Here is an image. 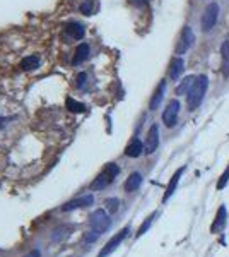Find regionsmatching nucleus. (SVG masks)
<instances>
[{
  "instance_id": "21",
  "label": "nucleus",
  "mask_w": 229,
  "mask_h": 257,
  "mask_svg": "<svg viewBox=\"0 0 229 257\" xmlns=\"http://www.w3.org/2000/svg\"><path fill=\"white\" fill-rule=\"evenodd\" d=\"M65 107H67V110H71L72 113H82V112L86 110V107L82 105V103L75 101V99H72V98H67Z\"/></svg>"
},
{
  "instance_id": "11",
  "label": "nucleus",
  "mask_w": 229,
  "mask_h": 257,
  "mask_svg": "<svg viewBox=\"0 0 229 257\" xmlns=\"http://www.w3.org/2000/svg\"><path fill=\"white\" fill-rule=\"evenodd\" d=\"M185 170H186V166H181V168H178L176 172H174V175L171 177L170 184H168V187H166V192H164V195H163V202H168V199L176 192V187H178V184H180V178H181V175L185 173Z\"/></svg>"
},
{
  "instance_id": "6",
  "label": "nucleus",
  "mask_w": 229,
  "mask_h": 257,
  "mask_svg": "<svg viewBox=\"0 0 229 257\" xmlns=\"http://www.w3.org/2000/svg\"><path fill=\"white\" fill-rule=\"evenodd\" d=\"M193 41H195V34H193L192 28H190V26H185L180 34V41H178V45H176V55L186 53V51L193 47Z\"/></svg>"
},
{
  "instance_id": "16",
  "label": "nucleus",
  "mask_w": 229,
  "mask_h": 257,
  "mask_svg": "<svg viewBox=\"0 0 229 257\" xmlns=\"http://www.w3.org/2000/svg\"><path fill=\"white\" fill-rule=\"evenodd\" d=\"M89 53H91V48H89L87 43H81L77 48H75V57H74V64L79 65V64L86 62L89 59Z\"/></svg>"
},
{
  "instance_id": "15",
  "label": "nucleus",
  "mask_w": 229,
  "mask_h": 257,
  "mask_svg": "<svg viewBox=\"0 0 229 257\" xmlns=\"http://www.w3.org/2000/svg\"><path fill=\"white\" fill-rule=\"evenodd\" d=\"M142 185V173L139 172H133L129 175V178H127L125 182V191L127 192H135L137 189Z\"/></svg>"
},
{
  "instance_id": "8",
  "label": "nucleus",
  "mask_w": 229,
  "mask_h": 257,
  "mask_svg": "<svg viewBox=\"0 0 229 257\" xmlns=\"http://www.w3.org/2000/svg\"><path fill=\"white\" fill-rule=\"evenodd\" d=\"M178 113H180V101L178 99H171L168 103L166 110L163 112V122L166 127H174L178 120Z\"/></svg>"
},
{
  "instance_id": "25",
  "label": "nucleus",
  "mask_w": 229,
  "mask_h": 257,
  "mask_svg": "<svg viewBox=\"0 0 229 257\" xmlns=\"http://www.w3.org/2000/svg\"><path fill=\"white\" fill-rule=\"evenodd\" d=\"M81 12L86 16H89L91 12H93V0H87V2H84V4L81 5Z\"/></svg>"
},
{
  "instance_id": "27",
  "label": "nucleus",
  "mask_w": 229,
  "mask_h": 257,
  "mask_svg": "<svg viewBox=\"0 0 229 257\" xmlns=\"http://www.w3.org/2000/svg\"><path fill=\"white\" fill-rule=\"evenodd\" d=\"M24 257H40V250H33V252L26 254Z\"/></svg>"
},
{
  "instance_id": "26",
  "label": "nucleus",
  "mask_w": 229,
  "mask_h": 257,
  "mask_svg": "<svg viewBox=\"0 0 229 257\" xmlns=\"http://www.w3.org/2000/svg\"><path fill=\"white\" fill-rule=\"evenodd\" d=\"M86 79H87V74H86V72H81V74L77 76V88H79V89H84Z\"/></svg>"
},
{
  "instance_id": "12",
  "label": "nucleus",
  "mask_w": 229,
  "mask_h": 257,
  "mask_svg": "<svg viewBox=\"0 0 229 257\" xmlns=\"http://www.w3.org/2000/svg\"><path fill=\"white\" fill-rule=\"evenodd\" d=\"M142 153H144V143L137 137L130 141V144L125 147V156H129V158H139Z\"/></svg>"
},
{
  "instance_id": "23",
  "label": "nucleus",
  "mask_w": 229,
  "mask_h": 257,
  "mask_svg": "<svg viewBox=\"0 0 229 257\" xmlns=\"http://www.w3.org/2000/svg\"><path fill=\"white\" fill-rule=\"evenodd\" d=\"M104 204H106L108 211H110L111 214L116 213V211H118V208H120V201H118V199H114V197L106 199V202H104Z\"/></svg>"
},
{
  "instance_id": "24",
  "label": "nucleus",
  "mask_w": 229,
  "mask_h": 257,
  "mask_svg": "<svg viewBox=\"0 0 229 257\" xmlns=\"http://www.w3.org/2000/svg\"><path fill=\"white\" fill-rule=\"evenodd\" d=\"M228 182H229V165H228V168L224 170V173H222L221 177H219V182H217V191H222V189L228 185Z\"/></svg>"
},
{
  "instance_id": "13",
  "label": "nucleus",
  "mask_w": 229,
  "mask_h": 257,
  "mask_svg": "<svg viewBox=\"0 0 229 257\" xmlns=\"http://www.w3.org/2000/svg\"><path fill=\"white\" fill-rule=\"evenodd\" d=\"M164 89H166V81H161L159 82V88L156 89L154 96L151 98V103H149V110H157L161 101H163V96H164Z\"/></svg>"
},
{
  "instance_id": "17",
  "label": "nucleus",
  "mask_w": 229,
  "mask_h": 257,
  "mask_svg": "<svg viewBox=\"0 0 229 257\" xmlns=\"http://www.w3.org/2000/svg\"><path fill=\"white\" fill-rule=\"evenodd\" d=\"M67 33L71 34L74 40H82L86 34V30L81 22H71V24H67Z\"/></svg>"
},
{
  "instance_id": "9",
  "label": "nucleus",
  "mask_w": 229,
  "mask_h": 257,
  "mask_svg": "<svg viewBox=\"0 0 229 257\" xmlns=\"http://www.w3.org/2000/svg\"><path fill=\"white\" fill-rule=\"evenodd\" d=\"M93 202H94L93 194H86V195H81V197H77V199H72V201L65 202L63 208H62V211L69 213V211L81 209V208H87V206H91Z\"/></svg>"
},
{
  "instance_id": "19",
  "label": "nucleus",
  "mask_w": 229,
  "mask_h": 257,
  "mask_svg": "<svg viewBox=\"0 0 229 257\" xmlns=\"http://www.w3.org/2000/svg\"><path fill=\"white\" fill-rule=\"evenodd\" d=\"M40 64H41V60L38 59L36 55H29V57H26V59H22L21 69L22 70H34L40 67Z\"/></svg>"
},
{
  "instance_id": "14",
  "label": "nucleus",
  "mask_w": 229,
  "mask_h": 257,
  "mask_svg": "<svg viewBox=\"0 0 229 257\" xmlns=\"http://www.w3.org/2000/svg\"><path fill=\"white\" fill-rule=\"evenodd\" d=\"M183 70H185V62H183V59L181 57H176V59L171 60V65H170V77L173 79V81H176L178 77L183 74Z\"/></svg>"
},
{
  "instance_id": "10",
  "label": "nucleus",
  "mask_w": 229,
  "mask_h": 257,
  "mask_svg": "<svg viewBox=\"0 0 229 257\" xmlns=\"http://www.w3.org/2000/svg\"><path fill=\"white\" fill-rule=\"evenodd\" d=\"M226 225H228V209H226V206H219L217 213H215V218L211 225V233H221L224 231Z\"/></svg>"
},
{
  "instance_id": "1",
  "label": "nucleus",
  "mask_w": 229,
  "mask_h": 257,
  "mask_svg": "<svg viewBox=\"0 0 229 257\" xmlns=\"http://www.w3.org/2000/svg\"><path fill=\"white\" fill-rule=\"evenodd\" d=\"M209 88V79L207 76H199L193 82L192 89L186 95V105H188V110H195V108L200 107V103L203 101V96L207 93Z\"/></svg>"
},
{
  "instance_id": "2",
  "label": "nucleus",
  "mask_w": 229,
  "mask_h": 257,
  "mask_svg": "<svg viewBox=\"0 0 229 257\" xmlns=\"http://www.w3.org/2000/svg\"><path fill=\"white\" fill-rule=\"evenodd\" d=\"M118 173H120V166L116 165V163H108V165L104 166L103 172H101L100 175L94 178L93 184H91V191H103V189H106Z\"/></svg>"
},
{
  "instance_id": "20",
  "label": "nucleus",
  "mask_w": 229,
  "mask_h": 257,
  "mask_svg": "<svg viewBox=\"0 0 229 257\" xmlns=\"http://www.w3.org/2000/svg\"><path fill=\"white\" fill-rule=\"evenodd\" d=\"M195 79H197V77H193V76L185 77V79H183V81L180 82V86L176 88V93H178V95H183V93L190 91V89H192V86H193V82H195Z\"/></svg>"
},
{
  "instance_id": "18",
  "label": "nucleus",
  "mask_w": 229,
  "mask_h": 257,
  "mask_svg": "<svg viewBox=\"0 0 229 257\" xmlns=\"http://www.w3.org/2000/svg\"><path fill=\"white\" fill-rule=\"evenodd\" d=\"M221 55H222V72L226 77H229V40H226L221 47Z\"/></svg>"
},
{
  "instance_id": "7",
  "label": "nucleus",
  "mask_w": 229,
  "mask_h": 257,
  "mask_svg": "<svg viewBox=\"0 0 229 257\" xmlns=\"http://www.w3.org/2000/svg\"><path fill=\"white\" fill-rule=\"evenodd\" d=\"M157 146H159V125H157V124H152L151 127H149L147 136H145L144 153H145V154L156 153Z\"/></svg>"
},
{
  "instance_id": "5",
  "label": "nucleus",
  "mask_w": 229,
  "mask_h": 257,
  "mask_svg": "<svg viewBox=\"0 0 229 257\" xmlns=\"http://www.w3.org/2000/svg\"><path fill=\"white\" fill-rule=\"evenodd\" d=\"M129 233H130V228L129 226H125L123 230H120L116 235L111 237V239L108 240V243L103 247V249H101V252L98 254V257H108V256H111V254H113L114 250L120 247V243H122L123 240L127 239V235H129Z\"/></svg>"
},
{
  "instance_id": "22",
  "label": "nucleus",
  "mask_w": 229,
  "mask_h": 257,
  "mask_svg": "<svg viewBox=\"0 0 229 257\" xmlns=\"http://www.w3.org/2000/svg\"><path fill=\"white\" fill-rule=\"evenodd\" d=\"M156 216H157V213H152L151 216H149L147 220H145L144 223L141 225V228H139V231H137V235H135L137 239H139V237H142V235H144L145 231H147L149 228H151V225L154 223V218H156Z\"/></svg>"
},
{
  "instance_id": "4",
  "label": "nucleus",
  "mask_w": 229,
  "mask_h": 257,
  "mask_svg": "<svg viewBox=\"0 0 229 257\" xmlns=\"http://www.w3.org/2000/svg\"><path fill=\"white\" fill-rule=\"evenodd\" d=\"M217 17H219V5L215 4V2H211V4L205 7V11H203V14H202V19H200L202 30L205 31V33H209V31L215 26V22H217Z\"/></svg>"
},
{
  "instance_id": "3",
  "label": "nucleus",
  "mask_w": 229,
  "mask_h": 257,
  "mask_svg": "<svg viewBox=\"0 0 229 257\" xmlns=\"http://www.w3.org/2000/svg\"><path fill=\"white\" fill-rule=\"evenodd\" d=\"M89 226H91V231L98 233L100 237L103 235V233H106L111 226V220H110V216H108L106 211H103V209L93 211L91 216H89Z\"/></svg>"
}]
</instances>
